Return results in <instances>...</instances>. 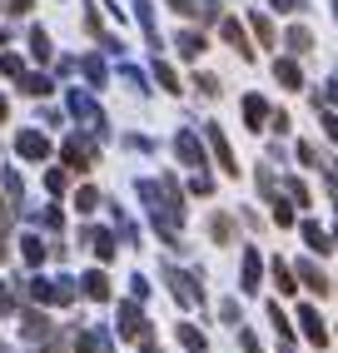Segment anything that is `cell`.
<instances>
[{
  "label": "cell",
  "instance_id": "obj_27",
  "mask_svg": "<svg viewBox=\"0 0 338 353\" xmlns=\"http://www.w3.org/2000/svg\"><path fill=\"white\" fill-rule=\"evenodd\" d=\"M0 40H6V35H0Z\"/></svg>",
  "mask_w": 338,
  "mask_h": 353
},
{
  "label": "cell",
  "instance_id": "obj_18",
  "mask_svg": "<svg viewBox=\"0 0 338 353\" xmlns=\"http://www.w3.org/2000/svg\"><path fill=\"white\" fill-rule=\"evenodd\" d=\"M26 90H30V95H45V90H50V80H45V75H26Z\"/></svg>",
  "mask_w": 338,
  "mask_h": 353
},
{
  "label": "cell",
  "instance_id": "obj_15",
  "mask_svg": "<svg viewBox=\"0 0 338 353\" xmlns=\"http://www.w3.org/2000/svg\"><path fill=\"white\" fill-rule=\"evenodd\" d=\"M279 80L284 85H299V65L294 60H279Z\"/></svg>",
  "mask_w": 338,
  "mask_h": 353
},
{
  "label": "cell",
  "instance_id": "obj_8",
  "mask_svg": "<svg viewBox=\"0 0 338 353\" xmlns=\"http://www.w3.org/2000/svg\"><path fill=\"white\" fill-rule=\"evenodd\" d=\"M304 239H308L313 249H319V254H328V249H333V244H328V234H324L319 224H304Z\"/></svg>",
  "mask_w": 338,
  "mask_h": 353
},
{
  "label": "cell",
  "instance_id": "obj_16",
  "mask_svg": "<svg viewBox=\"0 0 338 353\" xmlns=\"http://www.w3.org/2000/svg\"><path fill=\"white\" fill-rule=\"evenodd\" d=\"M274 284H279V294H294V279H288L284 264H274Z\"/></svg>",
  "mask_w": 338,
  "mask_h": 353
},
{
  "label": "cell",
  "instance_id": "obj_9",
  "mask_svg": "<svg viewBox=\"0 0 338 353\" xmlns=\"http://www.w3.org/2000/svg\"><path fill=\"white\" fill-rule=\"evenodd\" d=\"M244 289H259V254H244Z\"/></svg>",
  "mask_w": 338,
  "mask_h": 353
},
{
  "label": "cell",
  "instance_id": "obj_26",
  "mask_svg": "<svg viewBox=\"0 0 338 353\" xmlns=\"http://www.w3.org/2000/svg\"><path fill=\"white\" fill-rule=\"evenodd\" d=\"M0 120H6V100H0Z\"/></svg>",
  "mask_w": 338,
  "mask_h": 353
},
{
  "label": "cell",
  "instance_id": "obj_13",
  "mask_svg": "<svg viewBox=\"0 0 338 353\" xmlns=\"http://www.w3.org/2000/svg\"><path fill=\"white\" fill-rule=\"evenodd\" d=\"M304 284H313V289H319V294H328V279H324L319 269H313V264H304Z\"/></svg>",
  "mask_w": 338,
  "mask_h": 353
},
{
  "label": "cell",
  "instance_id": "obj_24",
  "mask_svg": "<svg viewBox=\"0 0 338 353\" xmlns=\"http://www.w3.org/2000/svg\"><path fill=\"white\" fill-rule=\"evenodd\" d=\"M10 10H30V0H10Z\"/></svg>",
  "mask_w": 338,
  "mask_h": 353
},
{
  "label": "cell",
  "instance_id": "obj_21",
  "mask_svg": "<svg viewBox=\"0 0 338 353\" xmlns=\"http://www.w3.org/2000/svg\"><path fill=\"white\" fill-rule=\"evenodd\" d=\"M288 45H294V50H308L313 40H308V30H294V35H288Z\"/></svg>",
  "mask_w": 338,
  "mask_h": 353
},
{
  "label": "cell",
  "instance_id": "obj_5",
  "mask_svg": "<svg viewBox=\"0 0 338 353\" xmlns=\"http://www.w3.org/2000/svg\"><path fill=\"white\" fill-rule=\"evenodd\" d=\"M119 328H125L130 339H144V319H139V309H130V303H125V309H119Z\"/></svg>",
  "mask_w": 338,
  "mask_h": 353
},
{
  "label": "cell",
  "instance_id": "obj_14",
  "mask_svg": "<svg viewBox=\"0 0 338 353\" xmlns=\"http://www.w3.org/2000/svg\"><path fill=\"white\" fill-rule=\"evenodd\" d=\"M179 343L199 353V348H204V334H195V328H189V323H184V328H179Z\"/></svg>",
  "mask_w": 338,
  "mask_h": 353
},
{
  "label": "cell",
  "instance_id": "obj_19",
  "mask_svg": "<svg viewBox=\"0 0 338 353\" xmlns=\"http://www.w3.org/2000/svg\"><path fill=\"white\" fill-rule=\"evenodd\" d=\"M254 30L264 35V45H274V26H269V20H264V15H254Z\"/></svg>",
  "mask_w": 338,
  "mask_h": 353
},
{
  "label": "cell",
  "instance_id": "obj_10",
  "mask_svg": "<svg viewBox=\"0 0 338 353\" xmlns=\"http://www.w3.org/2000/svg\"><path fill=\"white\" fill-rule=\"evenodd\" d=\"M179 154H184L189 164H204V154H199V145H195V134H179Z\"/></svg>",
  "mask_w": 338,
  "mask_h": 353
},
{
  "label": "cell",
  "instance_id": "obj_4",
  "mask_svg": "<svg viewBox=\"0 0 338 353\" xmlns=\"http://www.w3.org/2000/svg\"><path fill=\"white\" fill-rule=\"evenodd\" d=\"M20 154H26V159H45V154H50V145H45V134H20Z\"/></svg>",
  "mask_w": 338,
  "mask_h": 353
},
{
  "label": "cell",
  "instance_id": "obj_1",
  "mask_svg": "<svg viewBox=\"0 0 338 353\" xmlns=\"http://www.w3.org/2000/svg\"><path fill=\"white\" fill-rule=\"evenodd\" d=\"M299 323H304V334H308L313 343H319V348L328 343V328H324V319H319V309H304V314H299Z\"/></svg>",
  "mask_w": 338,
  "mask_h": 353
},
{
  "label": "cell",
  "instance_id": "obj_25",
  "mask_svg": "<svg viewBox=\"0 0 338 353\" xmlns=\"http://www.w3.org/2000/svg\"><path fill=\"white\" fill-rule=\"evenodd\" d=\"M0 309H10V294H6V289H0Z\"/></svg>",
  "mask_w": 338,
  "mask_h": 353
},
{
  "label": "cell",
  "instance_id": "obj_20",
  "mask_svg": "<svg viewBox=\"0 0 338 353\" xmlns=\"http://www.w3.org/2000/svg\"><path fill=\"white\" fill-rule=\"evenodd\" d=\"M26 259H30V264H35V259H45V244H40V239H26Z\"/></svg>",
  "mask_w": 338,
  "mask_h": 353
},
{
  "label": "cell",
  "instance_id": "obj_17",
  "mask_svg": "<svg viewBox=\"0 0 338 353\" xmlns=\"http://www.w3.org/2000/svg\"><path fill=\"white\" fill-rule=\"evenodd\" d=\"M95 249H100V259H110L115 254V239H110V234H95V239H90Z\"/></svg>",
  "mask_w": 338,
  "mask_h": 353
},
{
  "label": "cell",
  "instance_id": "obj_23",
  "mask_svg": "<svg viewBox=\"0 0 338 353\" xmlns=\"http://www.w3.org/2000/svg\"><path fill=\"white\" fill-rule=\"evenodd\" d=\"M274 6H279V10H304L308 0H274Z\"/></svg>",
  "mask_w": 338,
  "mask_h": 353
},
{
  "label": "cell",
  "instance_id": "obj_22",
  "mask_svg": "<svg viewBox=\"0 0 338 353\" xmlns=\"http://www.w3.org/2000/svg\"><path fill=\"white\" fill-rule=\"evenodd\" d=\"M100 348H105V343L95 339V334H85V339H80V353H100Z\"/></svg>",
  "mask_w": 338,
  "mask_h": 353
},
{
  "label": "cell",
  "instance_id": "obj_11",
  "mask_svg": "<svg viewBox=\"0 0 338 353\" xmlns=\"http://www.w3.org/2000/svg\"><path fill=\"white\" fill-rule=\"evenodd\" d=\"M179 50H184V55H199V50H204V35L184 30V35H179Z\"/></svg>",
  "mask_w": 338,
  "mask_h": 353
},
{
  "label": "cell",
  "instance_id": "obj_6",
  "mask_svg": "<svg viewBox=\"0 0 338 353\" xmlns=\"http://www.w3.org/2000/svg\"><path fill=\"white\" fill-rule=\"evenodd\" d=\"M209 145H214V154H219V164H224V170H239V164H234V154H229V139H224L219 130H209Z\"/></svg>",
  "mask_w": 338,
  "mask_h": 353
},
{
  "label": "cell",
  "instance_id": "obj_7",
  "mask_svg": "<svg viewBox=\"0 0 338 353\" xmlns=\"http://www.w3.org/2000/svg\"><path fill=\"white\" fill-rule=\"evenodd\" d=\"M85 294L90 299H110V279L105 274H85Z\"/></svg>",
  "mask_w": 338,
  "mask_h": 353
},
{
  "label": "cell",
  "instance_id": "obj_2",
  "mask_svg": "<svg viewBox=\"0 0 338 353\" xmlns=\"http://www.w3.org/2000/svg\"><path fill=\"white\" fill-rule=\"evenodd\" d=\"M65 159L75 164V170H90V159H95V150L85 145V139H65Z\"/></svg>",
  "mask_w": 338,
  "mask_h": 353
},
{
  "label": "cell",
  "instance_id": "obj_3",
  "mask_svg": "<svg viewBox=\"0 0 338 353\" xmlns=\"http://www.w3.org/2000/svg\"><path fill=\"white\" fill-rule=\"evenodd\" d=\"M164 279H169V289H175V299H179V303H195V299H199V289H195V284H189V279H184V274H175V269H169Z\"/></svg>",
  "mask_w": 338,
  "mask_h": 353
},
{
  "label": "cell",
  "instance_id": "obj_12",
  "mask_svg": "<svg viewBox=\"0 0 338 353\" xmlns=\"http://www.w3.org/2000/svg\"><path fill=\"white\" fill-rule=\"evenodd\" d=\"M244 114H249V125L259 130V120H264V100H259V95H249V100H244Z\"/></svg>",
  "mask_w": 338,
  "mask_h": 353
}]
</instances>
